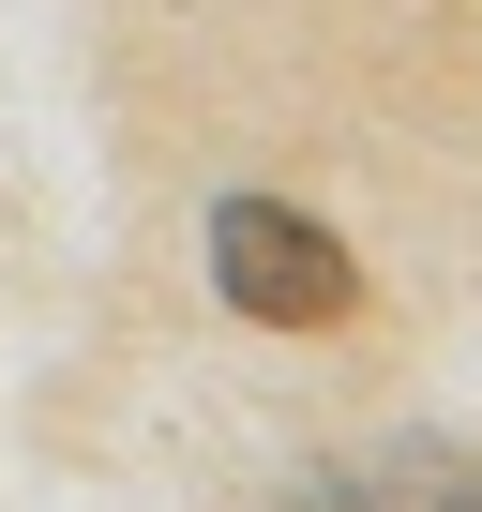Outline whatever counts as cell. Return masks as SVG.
<instances>
[{"label": "cell", "mask_w": 482, "mask_h": 512, "mask_svg": "<svg viewBox=\"0 0 482 512\" xmlns=\"http://www.w3.org/2000/svg\"><path fill=\"white\" fill-rule=\"evenodd\" d=\"M302 512H482V452H452V437H392V452L332 467Z\"/></svg>", "instance_id": "obj_2"}, {"label": "cell", "mask_w": 482, "mask_h": 512, "mask_svg": "<svg viewBox=\"0 0 482 512\" xmlns=\"http://www.w3.org/2000/svg\"><path fill=\"white\" fill-rule=\"evenodd\" d=\"M211 287H226L241 317H272V332H332V317L362 302L347 241H332L317 211H287V196H226V211H211Z\"/></svg>", "instance_id": "obj_1"}]
</instances>
